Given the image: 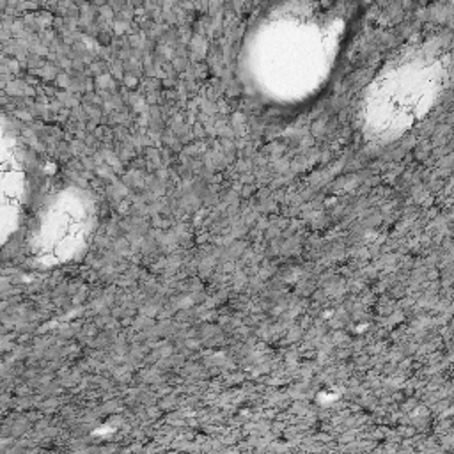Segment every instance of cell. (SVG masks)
Masks as SVG:
<instances>
[{
    "mask_svg": "<svg viewBox=\"0 0 454 454\" xmlns=\"http://www.w3.org/2000/svg\"><path fill=\"white\" fill-rule=\"evenodd\" d=\"M355 0H277L248 23L238 73L257 102L300 107L329 84L356 18Z\"/></svg>",
    "mask_w": 454,
    "mask_h": 454,
    "instance_id": "6da1fadb",
    "label": "cell"
},
{
    "mask_svg": "<svg viewBox=\"0 0 454 454\" xmlns=\"http://www.w3.org/2000/svg\"><path fill=\"white\" fill-rule=\"evenodd\" d=\"M435 87L433 71L423 57L406 55L388 64L364 98V128L376 140H392L413 124Z\"/></svg>",
    "mask_w": 454,
    "mask_h": 454,
    "instance_id": "7a4b0ae2",
    "label": "cell"
},
{
    "mask_svg": "<svg viewBox=\"0 0 454 454\" xmlns=\"http://www.w3.org/2000/svg\"><path fill=\"white\" fill-rule=\"evenodd\" d=\"M92 203L80 188H62L43 203L32 233V250L46 265L70 261L92 227Z\"/></svg>",
    "mask_w": 454,
    "mask_h": 454,
    "instance_id": "3957f363",
    "label": "cell"
},
{
    "mask_svg": "<svg viewBox=\"0 0 454 454\" xmlns=\"http://www.w3.org/2000/svg\"><path fill=\"white\" fill-rule=\"evenodd\" d=\"M2 210L4 225H18L28 196V169L25 165L23 151L16 140H9L7 132H4L2 147Z\"/></svg>",
    "mask_w": 454,
    "mask_h": 454,
    "instance_id": "277c9868",
    "label": "cell"
}]
</instances>
